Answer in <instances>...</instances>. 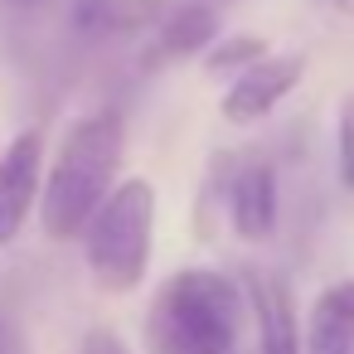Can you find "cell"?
Wrapping results in <instances>:
<instances>
[{
    "label": "cell",
    "instance_id": "7",
    "mask_svg": "<svg viewBox=\"0 0 354 354\" xmlns=\"http://www.w3.org/2000/svg\"><path fill=\"white\" fill-rule=\"evenodd\" d=\"M248 296H252V320H257V349L262 354H301V330H296L291 291L277 277L252 272L248 277Z\"/></svg>",
    "mask_w": 354,
    "mask_h": 354
},
{
    "label": "cell",
    "instance_id": "12",
    "mask_svg": "<svg viewBox=\"0 0 354 354\" xmlns=\"http://www.w3.org/2000/svg\"><path fill=\"white\" fill-rule=\"evenodd\" d=\"M83 354H131V349H127L112 330H88V335H83Z\"/></svg>",
    "mask_w": 354,
    "mask_h": 354
},
{
    "label": "cell",
    "instance_id": "8",
    "mask_svg": "<svg viewBox=\"0 0 354 354\" xmlns=\"http://www.w3.org/2000/svg\"><path fill=\"white\" fill-rule=\"evenodd\" d=\"M306 354H354V277L315 296L306 320Z\"/></svg>",
    "mask_w": 354,
    "mask_h": 354
},
{
    "label": "cell",
    "instance_id": "6",
    "mask_svg": "<svg viewBox=\"0 0 354 354\" xmlns=\"http://www.w3.org/2000/svg\"><path fill=\"white\" fill-rule=\"evenodd\" d=\"M214 35H218V10H214V6H204V0H189V6H165L146 64H151V68H160V64H180V59L209 49Z\"/></svg>",
    "mask_w": 354,
    "mask_h": 354
},
{
    "label": "cell",
    "instance_id": "1",
    "mask_svg": "<svg viewBox=\"0 0 354 354\" xmlns=\"http://www.w3.org/2000/svg\"><path fill=\"white\" fill-rule=\"evenodd\" d=\"M248 301L238 281L209 267L175 272L146 320L151 354H243Z\"/></svg>",
    "mask_w": 354,
    "mask_h": 354
},
{
    "label": "cell",
    "instance_id": "9",
    "mask_svg": "<svg viewBox=\"0 0 354 354\" xmlns=\"http://www.w3.org/2000/svg\"><path fill=\"white\" fill-rule=\"evenodd\" d=\"M228 204H233V228H238L243 238L262 243V238L277 228V175H272L267 165L238 170Z\"/></svg>",
    "mask_w": 354,
    "mask_h": 354
},
{
    "label": "cell",
    "instance_id": "11",
    "mask_svg": "<svg viewBox=\"0 0 354 354\" xmlns=\"http://www.w3.org/2000/svg\"><path fill=\"white\" fill-rule=\"evenodd\" d=\"M339 180L344 189H354V93H344L339 102Z\"/></svg>",
    "mask_w": 354,
    "mask_h": 354
},
{
    "label": "cell",
    "instance_id": "10",
    "mask_svg": "<svg viewBox=\"0 0 354 354\" xmlns=\"http://www.w3.org/2000/svg\"><path fill=\"white\" fill-rule=\"evenodd\" d=\"M257 54H267V39H257V35H238V39H228L223 49L209 54V68H214V73H223V68H243V64H252Z\"/></svg>",
    "mask_w": 354,
    "mask_h": 354
},
{
    "label": "cell",
    "instance_id": "4",
    "mask_svg": "<svg viewBox=\"0 0 354 354\" xmlns=\"http://www.w3.org/2000/svg\"><path fill=\"white\" fill-rule=\"evenodd\" d=\"M301 73H306V54H257L252 64L238 68L233 88L223 93V117L233 127L262 122L301 88Z\"/></svg>",
    "mask_w": 354,
    "mask_h": 354
},
{
    "label": "cell",
    "instance_id": "13",
    "mask_svg": "<svg viewBox=\"0 0 354 354\" xmlns=\"http://www.w3.org/2000/svg\"><path fill=\"white\" fill-rule=\"evenodd\" d=\"M0 6H15V10H30V6H39V0H0Z\"/></svg>",
    "mask_w": 354,
    "mask_h": 354
},
{
    "label": "cell",
    "instance_id": "2",
    "mask_svg": "<svg viewBox=\"0 0 354 354\" xmlns=\"http://www.w3.org/2000/svg\"><path fill=\"white\" fill-rule=\"evenodd\" d=\"M122 146L127 131L112 112H93L83 122L68 127L49 180H44V199H39V218L49 238H78L83 223L93 218V209L107 199V189L117 185V165H122Z\"/></svg>",
    "mask_w": 354,
    "mask_h": 354
},
{
    "label": "cell",
    "instance_id": "5",
    "mask_svg": "<svg viewBox=\"0 0 354 354\" xmlns=\"http://www.w3.org/2000/svg\"><path fill=\"white\" fill-rule=\"evenodd\" d=\"M39 175H44V136L20 131L10 151L0 156V248L15 243L35 199H39Z\"/></svg>",
    "mask_w": 354,
    "mask_h": 354
},
{
    "label": "cell",
    "instance_id": "3",
    "mask_svg": "<svg viewBox=\"0 0 354 354\" xmlns=\"http://www.w3.org/2000/svg\"><path fill=\"white\" fill-rule=\"evenodd\" d=\"M83 257L102 291L127 296L146 281L151 267V238H156V185L131 175L107 189V199L83 223Z\"/></svg>",
    "mask_w": 354,
    "mask_h": 354
}]
</instances>
